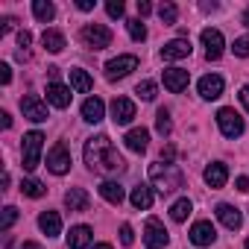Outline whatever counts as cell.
Wrapping results in <instances>:
<instances>
[{
    "instance_id": "15",
    "label": "cell",
    "mask_w": 249,
    "mask_h": 249,
    "mask_svg": "<svg viewBox=\"0 0 249 249\" xmlns=\"http://www.w3.org/2000/svg\"><path fill=\"white\" fill-rule=\"evenodd\" d=\"M191 240H194L196 246H211V243L217 240V231H214V226H211L208 220H199V223H194V229H191Z\"/></svg>"
},
{
    "instance_id": "31",
    "label": "cell",
    "mask_w": 249,
    "mask_h": 249,
    "mask_svg": "<svg viewBox=\"0 0 249 249\" xmlns=\"http://www.w3.org/2000/svg\"><path fill=\"white\" fill-rule=\"evenodd\" d=\"M156 129H159V135H170L173 132V123H170V111L167 108H159V114H156Z\"/></svg>"
},
{
    "instance_id": "25",
    "label": "cell",
    "mask_w": 249,
    "mask_h": 249,
    "mask_svg": "<svg viewBox=\"0 0 249 249\" xmlns=\"http://www.w3.org/2000/svg\"><path fill=\"white\" fill-rule=\"evenodd\" d=\"M100 196H103L106 202H111V205H120L126 194H123V188H120L117 182H103V185H100Z\"/></svg>"
},
{
    "instance_id": "39",
    "label": "cell",
    "mask_w": 249,
    "mask_h": 249,
    "mask_svg": "<svg viewBox=\"0 0 249 249\" xmlns=\"http://www.w3.org/2000/svg\"><path fill=\"white\" fill-rule=\"evenodd\" d=\"M0 82H3V85L12 82V68L9 65H0Z\"/></svg>"
},
{
    "instance_id": "23",
    "label": "cell",
    "mask_w": 249,
    "mask_h": 249,
    "mask_svg": "<svg viewBox=\"0 0 249 249\" xmlns=\"http://www.w3.org/2000/svg\"><path fill=\"white\" fill-rule=\"evenodd\" d=\"M88 194L82 191V188H71L68 194H65V205L71 208V211H88Z\"/></svg>"
},
{
    "instance_id": "21",
    "label": "cell",
    "mask_w": 249,
    "mask_h": 249,
    "mask_svg": "<svg viewBox=\"0 0 249 249\" xmlns=\"http://www.w3.org/2000/svg\"><path fill=\"white\" fill-rule=\"evenodd\" d=\"M123 141H126V147H129L132 153H144L147 144H150V132H147L144 126H138V129H129Z\"/></svg>"
},
{
    "instance_id": "13",
    "label": "cell",
    "mask_w": 249,
    "mask_h": 249,
    "mask_svg": "<svg viewBox=\"0 0 249 249\" xmlns=\"http://www.w3.org/2000/svg\"><path fill=\"white\" fill-rule=\"evenodd\" d=\"M71 88L68 85H62V82H50L47 85V103L50 106H56V108H68L71 106Z\"/></svg>"
},
{
    "instance_id": "48",
    "label": "cell",
    "mask_w": 249,
    "mask_h": 249,
    "mask_svg": "<svg viewBox=\"0 0 249 249\" xmlns=\"http://www.w3.org/2000/svg\"><path fill=\"white\" fill-rule=\"evenodd\" d=\"M243 24H246V27H249V9H246V12H243Z\"/></svg>"
},
{
    "instance_id": "37",
    "label": "cell",
    "mask_w": 249,
    "mask_h": 249,
    "mask_svg": "<svg viewBox=\"0 0 249 249\" xmlns=\"http://www.w3.org/2000/svg\"><path fill=\"white\" fill-rule=\"evenodd\" d=\"M120 243H123V246H132V243H135V231H132L129 223L120 226Z\"/></svg>"
},
{
    "instance_id": "10",
    "label": "cell",
    "mask_w": 249,
    "mask_h": 249,
    "mask_svg": "<svg viewBox=\"0 0 249 249\" xmlns=\"http://www.w3.org/2000/svg\"><path fill=\"white\" fill-rule=\"evenodd\" d=\"M202 47H205V56L208 59H220L223 56V47H226V41H223V33L220 30H202Z\"/></svg>"
},
{
    "instance_id": "18",
    "label": "cell",
    "mask_w": 249,
    "mask_h": 249,
    "mask_svg": "<svg viewBox=\"0 0 249 249\" xmlns=\"http://www.w3.org/2000/svg\"><path fill=\"white\" fill-rule=\"evenodd\" d=\"M217 220L226 226V229H240V223H243V217H240V211L234 208V205H229V202H220L217 205Z\"/></svg>"
},
{
    "instance_id": "34",
    "label": "cell",
    "mask_w": 249,
    "mask_h": 249,
    "mask_svg": "<svg viewBox=\"0 0 249 249\" xmlns=\"http://www.w3.org/2000/svg\"><path fill=\"white\" fill-rule=\"evenodd\" d=\"M126 30H129V36H132V41H144V38H147V27H144L141 21H126Z\"/></svg>"
},
{
    "instance_id": "36",
    "label": "cell",
    "mask_w": 249,
    "mask_h": 249,
    "mask_svg": "<svg viewBox=\"0 0 249 249\" xmlns=\"http://www.w3.org/2000/svg\"><path fill=\"white\" fill-rule=\"evenodd\" d=\"M231 50H234V56H240V59H246V56H249V36H243V38H234V44H231Z\"/></svg>"
},
{
    "instance_id": "38",
    "label": "cell",
    "mask_w": 249,
    "mask_h": 249,
    "mask_svg": "<svg viewBox=\"0 0 249 249\" xmlns=\"http://www.w3.org/2000/svg\"><path fill=\"white\" fill-rule=\"evenodd\" d=\"M106 12H108L111 18H123V3H120V0H108V3H106Z\"/></svg>"
},
{
    "instance_id": "43",
    "label": "cell",
    "mask_w": 249,
    "mask_h": 249,
    "mask_svg": "<svg viewBox=\"0 0 249 249\" xmlns=\"http://www.w3.org/2000/svg\"><path fill=\"white\" fill-rule=\"evenodd\" d=\"M0 123H3V129H9L12 126V114L9 111H0Z\"/></svg>"
},
{
    "instance_id": "44",
    "label": "cell",
    "mask_w": 249,
    "mask_h": 249,
    "mask_svg": "<svg viewBox=\"0 0 249 249\" xmlns=\"http://www.w3.org/2000/svg\"><path fill=\"white\" fill-rule=\"evenodd\" d=\"M234 185H237V191H243V194L249 191V179H246V176H237V182H234Z\"/></svg>"
},
{
    "instance_id": "42",
    "label": "cell",
    "mask_w": 249,
    "mask_h": 249,
    "mask_svg": "<svg viewBox=\"0 0 249 249\" xmlns=\"http://www.w3.org/2000/svg\"><path fill=\"white\" fill-rule=\"evenodd\" d=\"M240 103H243V108L249 111V85H243V88H240Z\"/></svg>"
},
{
    "instance_id": "3",
    "label": "cell",
    "mask_w": 249,
    "mask_h": 249,
    "mask_svg": "<svg viewBox=\"0 0 249 249\" xmlns=\"http://www.w3.org/2000/svg\"><path fill=\"white\" fill-rule=\"evenodd\" d=\"M41 150H44V135L41 132H27L24 135V147H21L24 170H36L41 164Z\"/></svg>"
},
{
    "instance_id": "50",
    "label": "cell",
    "mask_w": 249,
    "mask_h": 249,
    "mask_svg": "<svg viewBox=\"0 0 249 249\" xmlns=\"http://www.w3.org/2000/svg\"><path fill=\"white\" fill-rule=\"evenodd\" d=\"M246 249H249V240H246Z\"/></svg>"
},
{
    "instance_id": "40",
    "label": "cell",
    "mask_w": 249,
    "mask_h": 249,
    "mask_svg": "<svg viewBox=\"0 0 249 249\" xmlns=\"http://www.w3.org/2000/svg\"><path fill=\"white\" fill-rule=\"evenodd\" d=\"M150 12H153V6L147 3V0H138V15H141V18H147Z\"/></svg>"
},
{
    "instance_id": "5",
    "label": "cell",
    "mask_w": 249,
    "mask_h": 249,
    "mask_svg": "<svg viewBox=\"0 0 249 249\" xmlns=\"http://www.w3.org/2000/svg\"><path fill=\"white\" fill-rule=\"evenodd\" d=\"M82 41L91 50H106L111 44V30L103 24H88V27H82Z\"/></svg>"
},
{
    "instance_id": "12",
    "label": "cell",
    "mask_w": 249,
    "mask_h": 249,
    "mask_svg": "<svg viewBox=\"0 0 249 249\" xmlns=\"http://www.w3.org/2000/svg\"><path fill=\"white\" fill-rule=\"evenodd\" d=\"M191 56V41L188 38H173L161 47V59L167 62H176V59H188Z\"/></svg>"
},
{
    "instance_id": "33",
    "label": "cell",
    "mask_w": 249,
    "mask_h": 249,
    "mask_svg": "<svg viewBox=\"0 0 249 249\" xmlns=\"http://www.w3.org/2000/svg\"><path fill=\"white\" fill-rule=\"evenodd\" d=\"M15 220H18V208L15 205H6L3 208V217H0V231H9Z\"/></svg>"
},
{
    "instance_id": "27",
    "label": "cell",
    "mask_w": 249,
    "mask_h": 249,
    "mask_svg": "<svg viewBox=\"0 0 249 249\" xmlns=\"http://www.w3.org/2000/svg\"><path fill=\"white\" fill-rule=\"evenodd\" d=\"M41 44H44L50 53H62V50H65V36H62L59 30H44Z\"/></svg>"
},
{
    "instance_id": "9",
    "label": "cell",
    "mask_w": 249,
    "mask_h": 249,
    "mask_svg": "<svg viewBox=\"0 0 249 249\" xmlns=\"http://www.w3.org/2000/svg\"><path fill=\"white\" fill-rule=\"evenodd\" d=\"M47 167H50V173H56V176H65V173L71 170V153H68L65 144H56V147L47 153Z\"/></svg>"
},
{
    "instance_id": "46",
    "label": "cell",
    "mask_w": 249,
    "mask_h": 249,
    "mask_svg": "<svg viewBox=\"0 0 249 249\" xmlns=\"http://www.w3.org/2000/svg\"><path fill=\"white\" fill-rule=\"evenodd\" d=\"M15 27V18H3V33H9Z\"/></svg>"
},
{
    "instance_id": "32",
    "label": "cell",
    "mask_w": 249,
    "mask_h": 249,
    "mask_svg": "<svg viewBox=\"0 0 249 249\" xmlns=\"http://www.w3.org/2000/svg\"><path fill=\"white\" fill-rule=\"evenodd\" d=\"M159 18H161V24H176V18H179L176 3H161L159 6Z\"/></svg>"
},
{
    "instance_id": "6",
    "label": "cell",
    "mask_w": 249,
    "mask_h": 249,
    "mask_svg": "<svg viewBox=\"0 0 249 249\" xmlns=\"http://www.w3.org/2000/svg\"><path fill=\"white\" fill-rule=\"evenodd\" d=\"M144 243H147V249H164L167 246V229L161 226V220H156V217L147 220V226H144Z\"/></svg>"
},
{
    "instance_id": "17",
    "label": "cell",
    "mask_w": 249,
    "mask_h": 249,
    "mask_svg": "<svg viewBox=\"0 0 249 249\" xmlns=\"http://www.w3.org/2000/svg\"><path fill=\"white\" fill-rule=\"evenodd\" d=\"M202 176H205V185H208V188H223L226 179H229V167H226L223 161H214V164L205 167Z\"/></svg>"
},
{
    "instance_id": "22",
    "label": "cell",
    "mask_w": 249,
    "mask_h": 249,
    "mask_svg": "<svg viewBox=\"0 0 249 249\" xmlns=\"http://www.w3.org/2000/svg\"><path fill=\"white\" fill-rule=\"evenodd\" d=\"M38 226H41V231H44L47 237H56V234L62 231V217H59V211H44V214L38 217Z\"/></svg>"
},
{
    "instance_id": "4",
    "label": "cell",
    "mask_w": 249,
    "mask_h": 249,
    "mask_svg": "<svg viewBox=\"0 0 249 249\" xmlns=\"http://www.w3.org/2000/svg\"><path fill=\"white\" fill-rule=\"evenodd\" d=\"M217 126L226 138H240L243 135V117L234 108H220L217 111Z\"/></svg>"
},
{
    "instance_id": "41",
    "label": "cell",
    "mask_w": 249,
    "mask_h": 249,
    "mask_svg": "<svg viewBox=\"0 0 249 249\" xmlns=\"http://www.w3.org/2000/svg\"><path fill=\"white\" fill-rule=\"evenodd\" d=\"M30 41H33V36H30L27 30H21V33H18V44H21V47H30Z\"/></svg>"
},
{
    "instance_id": "28",
    "label": "cell",
    "mask_w": 249,
    "mask_h": 249,
    "mask_svg": "<svg viewBox=\"0 0 249 249\" xmlns=\"http://www.w3.org/2000/svg\"><path fill=\"white\" fill-rule=\"evenodd\" d=\"M33 15L38 18V21H53L56 18V6L50 3V0H33Z\"/></svg>"
},
{
    "instance_id": "45",
    "label": "cell",
    "mask_w": 249,
    "mask_h": 249,
    "mask_svg": "<svg viewBox=\"0 0 249 249\" xmlns=\"http://www.w3.org/2000/svg\"><path fill=\"white\" fill-rule=\"evenodd\" d=\"M76 6H79L82 12H91V9H94V0H79V3H76Z\"/></svg>"
},
{
    "instance_id": "19",
    "label": "cell",
    "mask_w": 249,
    "mask_h": 249,
    "mask_svg": "<svg viewBox=\"0 0 249 249\" xmlns=\"http://www.w3.org/2000/svg\"><path fill=\"white\" fill-rule=\"evenodd\" d=\"M103 114H106V103H103L100 97H88V100L82 103V120H88V123H100Z\"/></svg>"
},
{
    "instance_id": "47",
    "label": "cell",
    "mask_w": 249,
    "mask_h": 249,
    "mask_svg": "<svg viewBox=\"0 0 249 249\" xmlns=\"http://www.w3.org/2000/svg\"><path fill=\"white\" fill-rule=\"evenodd\" d=\"M21 249H38V243H30V240H27V243H24Z\"/></svg>"
},
{
    "instance_id": "2",
    "label": "cell",
    "mask_w": 249,
    "mask_h": 249,
    "mask_svg": "<svg viewBox=\"0 0 249 249\" xmlns=\"http://www.w3.org/2000/svg\"><path fill=\"white\" fill-rule=\"evenodd\" d=\"M150 182L161 194H173L182 188V170L170 161H156V164H150Z\"/></svg>"
},
{
    "instance_id": "35",
    "label": "cell",
    "mask_w": 249,
    "mask_h": 249,
    "mask_svg": "<svg viewBox=\"0 0 249 249\" xmlns=\"http://www.w3.org/2000/svg\"><path fill=\"white\" fill-rule=\"evenodd\" d=\"M135 94L141 97V100H156V82H150V79H144L138 88H135Z\"/></svg>"
},
{
    "instance_id": "20",
    "label": "cell",
    "mask_w": 249,
    "mask_h": 249,
    "mask_svg": "<svg viewBox=\"0 0 249 249\" xmlns=\"http://www.w3.org/2000/svg\"><path fill=\"white\" fill-rule=\"evenodd\" d=\"M91 226H73L68 234V249H88L91 246Z\"/></svg>"
},
{
    "instance_id": "26",
    "label": "cell",
    "mask_w": 249,
    "mask_h": 249,
    "mask_svg": "<svg viewBox=\"0 0 249 249\" xmlns=\"http://www.w3.org/2000/svg\"><path fill=\"white\" fill-rule=\"evenodd\" d=\"M71 85H73L79 94H88V91L94 88V82H91L88 71H82V68H71Z\"/></svg>"
},
{
    "instance_id": "29",
    "label": "cell",
    "mask_w": 249,
    "mask_h": 249,
    "mask_svg": "<svg viewBox=\"0 0 249 249\" xmlns=\"http://www.w3.org/2000/svg\"><path fill=\"white\" fill-rule=\"evenodd\" d=\"M191 211H194V205H191V199H188V196H182V199H176V202L170 205V217H173L176 223H185Z\"/></svg>"
},
{
    "instance_id": "49",
    "label": "cell",
    "mask_w": 249,
    "mask_h": 249,
    "mask_svg": "<svg viewBox=\"0 0 249 249\" xmlns=\"http://www.w3.org/2000/svg\"><path fill=\"white\" fill-rule=\"evenodd\" d=\"M94 249H111V246H108V243H97Z\"/></svg>"
},
{
    "instance_id": "8",
    "label": "cell",
    "mask_w": 249,
    "mask_h": 249,
    "mask_svg": "<svg viewBox=\"0 0 249 249\" xmlns=\"http://www.w3.org/2000/svg\"><path fill=\"white\" fill-rule=\"evenodd\" d=\"M132 117H135V103L129 97H114L111 100V120L117 123V126L132 123Z\"/></svg>"
},
{
    "instance_id": "14",
    "label": "cell",
    "mask_w": 249,
    "mask_h": 249,
    "mask_svg": "<svg viewBox=\"0 0 249 249\" xmlns=\"http://www.w3.org/2000/svg\"><path fill=\"white\" fill-rule=\"evenodd\" d=\"M21 108H24V117H30L33 123H44L47 120V106L38 97H24L21 100Z\"/></svg>"
},
{
    "instance_id": "11",
    "label": "cell",
    "mask_w": 249,
    "mask_h": 249,
    "mask_svg": "<svg viewBox=\"0 0 249 249\" xmlns=\"http://www.w3.org/2000/svg\"><path fill=\"white\" fill-rule=\"evenodd\" d=\"M188 82H191V73L188 71H182V68H167L164 71V88L170 94H182L188 88Z\"/></svg>"
},
{
    "instance_id": "16",
    "label": "cell",
    "mask_w": 249,
    "mask_h": 249,
    "mask_svg": "<svg viewBox=\"0 0 249 249\" xmlns=\"http://www.w3.org/2000/svg\"><path fill=\"white\" fill-rule=\"evenodd\" d=\"M220 94H223V76L208 73V76L199 79V97H202V100H217Z\"/></svg>"
},
{
    "instance_id": "30",
    "label": "cell",
    "mask_w": 249,
    "mask_h": 249,
    "mask_svg": "<svg viewBox=\"0 0 249 249\" xmlns=\"http://www.w3.org/2000/svg\"><path fill=\"white\" fill-rule=\"evenodd\" d=\"M21 191H24L27 196H33V199H38V196L47 194V188H44L38 179H24V182H21Z\"/></svg>"
},
{
    "instance_id": "7",
    "label": "cell",
    "mask_w": 249,
    "mask_h": 249,
    "mask_svg": "<svg viewBox=\"0 0 249 249\" xmlns=\"http://www.w3.org/2000/svg\"><path fill=\"white\" fill-rule=\"evenodd\" d=\"M135 68H138V56H117V59L106 62V76L108 79H123V76H129Z\"/></svg>"
},
{
    "instance_id": "24",
    "label": "cell",
    "mask_w": 249,
    "mask_h": 249,
    "mask_svg": "<svg viewBox=\"0 0 249 249\" xmlns=\"http://www.w3.org/2000/svg\"><path fill=\"white\" fill-rule=\"evenodd\" d=\"M132 205L138 208V211H147V208H153V188H147V185H138L135 191H132Z\"/></svg>"
},
{
    "instance_id": "1",
    "label": "cell",
    "mask_w": 249,
    "mask_h": 249,
    "mask_svg": "<svg viewBox=\"0 0 249 249\" xmlns=\"http://www.w3.org/2000/svg\"><path fill=\"white\" fill-rule=\"evenodd\" d=\"M85 164L88 170L100 173V176H117L126 170V161L117 153V147L111 144L108 135H94L85 141Z\"/></svg>"
}]
</instances>
